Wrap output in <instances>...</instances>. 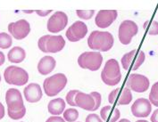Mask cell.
<instances>
[{
  "mask_svg": "<svg viewBox=\"0 0 158 122\" xmlns=\"http://www.w3.org/2000/svg\"><path fill=\"white\" fill-rule=\"evenodd\" d=\"M114 37L107 31L94 30L88 39L89 48L99 52H107L114 46Z\"/></svg>",
  "mask_w": 158,
  "mask_h": 122,
  "instance_id": "6da1fadb",
  "label": "cell"
},
{
  "mask_svg": "<svg viewBox=\"0 0 158 122\" xmlns=\"http://www.w3.org/2000/svg\"><path fill=\"white\" fill-rule=\"evenodd\" d=\"M67 85V77L64 73H56L47 78L43 83L45 94L50 96H56L64 89Z\"/></svg>",
  "mask_w": 158,
  "mask_h": 122,
  "instance_id": "7a4b0ae2",
  "label": "cell"
},
{
  "mask_svg": "<svg viewBox=\"0 0 158 122\" xmlns=\"http://www.w3.org/2000/svg\"><path fill=\"white\" fill-rule=\"evenodd\" d=\"M101 79L107 86H115L122 79V73L119 63L115 59H110L101 72Z\"/></svg>",
  "mask_w": 158,
  "mask_h": 122,
  "instance_id": "3957f363",
  "label": "cell"
},
{
  "mask_svg": "<svg viewBox=\"0 0 158 122\" xmlns=\"http://www.w3.org/2000/svg\"><path fill=\"white\" fill-rule=\"evenodd\" d=\"M4 78L9 85H15L20 87L28 83L29 74L23 68L12 65L5 70Z\"/></svg>",
  "mask_w": 158,
  "mask_h": 122,
  "instance_id": "277c9868",
  "label": "cell"
},
{
  "mask_svg": "<svg viewBox=\"0 0 158 122\" xmlns=\"http://www.w3.org/2000/svg\"><path fill=\"white\" fill-rule=\"evenodd\" d=\"M103 63V56L99 52H85L78 58V64L81 68L96 71L99 70Z\"/></svg>",
  "mask_w": 158,
  "mask_h": 122,
  "instance_id": "5b68a950",
  "label": "cell"
},
{
  "mask_svg": "<svg viewBox=\"0 0 158 122\" xmlns=\"http://www.w3.org/2000/svg\"><path fill=\"white\" fill-rule=\"evenodd\" d=\"M146 55L142 50L134 49L125 54L122 58V64L125 71H137L144 63Z\"/></svg>",
  "mask_w": 158,
  "mask_h": 122,
  "instance_id": "8992f818",
  "label": "cell"
},
{
  "mask_svg": "<svg viewBox=\"0 0 158 122\" xmlns=\"http://www.w3.org/2000/svg\"><path fill=\"white\" fill-rule=\"evenodd\" d=\"M139 28L136 22L130 20L123 21L119 27V39L123 45H129L134 36L137 35Z\"/></svg>",
  "mask_w": 158,
  "mask_h": 122,
  "instance_id": "52a82bcc",
  "label": "cell"
},
{
  "mask_svg": "<svg viewBox=\"0 0 158 122\" xmlns=\"http://www.w3.org/2000/svg\"><path fill=\"white\" fill-rule=\"evenodd\" d=\"M6 103L7 104V112H20L25 109L23 96L15 88H10L6 91Z\"/></svg>",
  "mask_w": 158,
  "mask_h": 122,
  "instance_id": "ba28073f",
  "label": "cell"
},
{
  "mask_svg": "<svg viewBox=\"0 0 158 122\" xmlns=\"http://www.w3.org/2000/svg\"><path fill=\"white\" fill-rule=\"evenodd\" d=\"M149 79L141 74H131L126 81V87L136 93H143L149 88Z\"/></svg>",
  "mask_w": 158,
  "mask_h": 122,
  "instance_id": "9c48e42d",
  "label": "cell"
},
{
  "mask_svg": "<svg viewBox=\"0 0 158 122\" xmlns=\"http://www.w3.org/2000/svg\"><path fill=\"white\" fill-rule=\"evenodd\" d=\"M68 24V16L64 12H56L48 21V30L51 33H58L64 30Z\"/></svg>",
  "mask_w": 158,
  "mask_h": 122,
  "instance_id": "30bf717a",
  "label": "cell"
},
{
  "mask_svg": "<svg viewBox=\"0 0 158 122\" xmlns=\"http://www.w3.org/2000/svg\"><path fill=\"white\" fill-rule=\"evenodd\" d=\"M8 31L15 39L22 40L31 32V25L26 20H19L8 25Z\"/></svg>",
  "mask_w": 158,
  "mask_h": 122,
  "instance_id": "8fae6325",
  "label": "cell"
},
{
  "mask_svg": "<svg viewBox=\"0 0 158 122\" xmlns=\"http://www.w3.org/2000/svg\"><path fill=\"white\" fill-rule=\"evenodd\" d=\"M88 33V27L83 22H75L66 30V38L71 42H77L84 39Z\"/></svg>",
  "mask_w": 158,
  "mask_h": 122,
  "instance_id": "7c38bea8",
  "label": "cell"
},
{
  "mask_svg": "<svg viewBox=\"0 0 158 122\" xmlns=\"http://www.w3.org/2000/svg\"><path fill=\"white\" fill-rule=\"evenodd\" d=\"M151 111V103L146 98L137 99L131 106V112L137 118H147L150 115Z\"/></svg>",
  "mask_w": 158,
  "mask_h": 122,
  "instance_id": "4fadbf2b",
  "label": "cell"
},
{
  "mask_svg": "<svg viewBox=\"0 0 158 122\" xmlns=\"http://www.w3.org/2000/svg\"><path fill=\"white\" fill-rule=\"evenodd\" d=\"M117 15L116 10H101L95 18V22L98 28L106 29L116 20Z\"/></svg>",
  "mask_w": 158,
  "mask_h": 122,
  "instance_id": "5bb4252c",
  "label": "cell"
},
{
  "mask_svg": "<svg viewBox=\"0 0 158 122\" xmlns=\"http://www.w3.org/2000/svg\"><path fill=\"white\" fill-rule=\"evenodd\" d=\"M45 36H46V53L56 54L62 51L65 47V40L61 35L58 36L45 35Z\"/></svg>",
  "mask_w": 158,
  "mask_h": 122,
  "instance_id": "9a60e30c",
  "label": "cell"
},
{
  "mask_svg": "<svg viewBox=\"0 0 158 122\" xmlns=\"http://www.w3.org/2000/svg\"><path fill=\"white\" fill-rule=\"evenodd\" d=\"M25 99L29 103H37L42 98V90L40 86L36 83L29 84L23 90Z\"/></svg>",
  "mask_w": 158,
  "mask_h": 122,
  "instance_id": "2e32d148",
  "label": "cell"
},
{
  "mask_svg": "<svg viewBox=\"0 0 158 122\" xmlns=\"http://www.w3.org/2000/svg\"><path fill=\"white\" fill-rule=\"evenodd\" d=\"M76 105L83 110L93 112L95 108V100L90 94H85L83 92H79L75 97Z\"/></svg>",
  "mask_w": 158,
  "mask_h": 122,
  "instance_id": "e0dca14e",
  "label": "cell"
},
{
  "mask_svg": "<svg viewBox=\"0 0 158 122\" xmlns=\"http://www.w3.org/2000/svg\"><path fill=\"white\" fill-rule=\"evenodd\" d=\"M56 65V62L54 57L47 55L40 59L38 63V71L41 75H48L51 73Z\"/></svg>",
  "mask_w": 158,
  "mask_h": 122,
  "instance_id": "ac0fdd59",
  "label": "cell"
},
{
  "mask_svg": "<svg viewBox=\"0 0 158 122\" xmlns=\"http://www.w3.org/2000/svg\"><path fill=\"white\" fill-rule=\"evenodd\" d=\"M100 115L104 121L116 122L121 117V112L117 108H114L113 106L107 105L101 109Z\"/></svg>",
  "mask_w": 158,
  "mask_h": 122,
  "instance_id": "d6986e66",
  "label": "cell"
},
{
  "mask_svg": "<svg viewBox=\"0 0 158 122\" xmlns=\"http://www.w3.org/2000/svg\"><path fill=\"white\" fill-rule=\"evenodd\" d=\"M48 109L49 113L55 116H58L60 114L64 113L65 109V101L63 98H56L51 100L48 103Z\"/></svg>",
  "mask_w": 158,
  "mask_h": 122,
  "instance_id": "ffe728a7",
  "label": "cell"
},
{
  "mask_svg": "<svg viewBox=\"0 0 158 122\" xmlns=\"http://www.w3.org/2000/svg\"><path fill=\"white\" fill-rule=\"evenodd\" d=\"M8 61L12 63H20L24 61L26 57L25 50L20 47H15L8 52Z\"/></svg>",
  "mask_w": 158,
  "mask_h": 122,
  "instance_id": "44dd1931",
  "label": "cell"
},
{
  "mask_svg": "<svg viewBox=\"0 0 158 122\" xmlns=\"http://www.w3.org/2000/svg\"><path fill=\"white\" fill-rule=\"evenodd\" d=\"M132 101V94L129 87H125L123 91H120L117 98V104L119 105H127Z\"/></svg>",
  "mask_w": 158,
  "mask_h": 122,
  "instance_id": "7402d4cb",
  "label": "cell"
},
{
  "mask_svg": "<svg viewBox=\"0 0 158 122\" xmlns=\"http://www.w3.org/2000/svg\"><path fill=\"white\" fill-rule=\"evenodd\" d=\"M144 28L150 36L158 35V22L156 21H147L144 23Z\"/></svg>",
  "mask_w": 158,
  "mask_h": 122,
  "instance_id": "603a6c76",
  "label": "cell"
},
{
  "mask_svg": "<svg viewBox=\"0 0 158 122\" xmlns=\"http://www.w3.org/2000/svg\"><path fill=\"white\" fill-rule=\"evenodd\" d=\"M13 44L12 37L6 32H0V48L7 49Z\"/></svg>",
  "mask_w": 158,
  "mask_h": 122,
  "instance_id": "cb8c5ba5",
  "label": "cell"
},
{
  "mask_svg": "<svg viewBox=\"0 0 158 122\" xmlns=\"http://www.w3.org/2000/svg\"><path fill=\"white\" fill-rule=\"evenodd\" d=\"M79 118V112L73 109H67L65 112H64V119L65 120V121L68 122H75Z\"/></svg>",
  "mask_w": 158,
  "mask_h": 122,
  "instance_id": "d4e9b609",
  "label": "cell"
},
{
  "mask_svg": "<svg viewBox=\"0 0 158 122\" xmlns=\"http://www.w3.org/2000/svg\"><path fill=\"white\" fill-rule=\"evenodd\" d=\"M149 102L151 104L158 107V82H156L152 87L149 94Z\"/></svg>",
  "mask_w": 158,
  "mask_h": 122,
  "instance_id": "484cf974",
  "label": "cell"
},
{
  "mask_svg": "<svg viewBox=\"0 0 158 122\" xmlns=\"http://www.w3.org/2000/svg\"><path fill=\"white\" fill-rule=\"evenodd\" d=\"M95 11L94 10H77L76 14L81 19L83 20H89L94 15Z\"/></svg>",
  "mask_w": 158,
  "mask_h": 122,
  "instance_id": "4316f807",
  "label": "cell"
},
{
  "mask_svg": "<svg viewBox=\"0 0 158 122\" xmlns=\"http://www.w3.org/2000/svg\"><path fill=\"white\" fill-rule=\"evenodd\" d=\"M80 91L79 90H71L68 92V94L66 95V103L71 106H77L76 105V103H75V97H76V95L79 93Z\"/></svg>",
  "mask_w": 158,
  "mask_h": 122,
  "instance_id": "83f0119b",
  "label": "cell"
},
{
  "mask_svg": "<svg viewBox=\"0 0 158 122\" xmlns=\"http://www.w3.org/2000/svg\"><path fill=\"white\" fill-rule=\"evenodd\" d=\"M8 116L12 120H21L26 114V108L20 112H7Z\"/></svg>",
  "mask_w": 158,
  "mask_h": 122,
  "instance_id": "f1b7e54d",
  "label": "cell"
},
{
  "mask_svg": "<svg viewBox=\"0 0 158 122\" xmlns=\"http://www.w3.org/2000/svg\"><path fill=\"white\" fill-rule=\"evenodd\" d=\"M121 91V88L120 87H117L114 90H113L108 96V102L111 104H114L117 103V98H118V96H119V93Z\"/></svg>",
  "mask_w": 158,
  "mask_h": 122,
  "instance_id": "f546056e",
  "label": "cell"
},
{
  "mask_svg": "<svg viewBox=\"0 0 158 122\" xmlns=\"http://www.w3.org/2000/svg\"><path fill=\"white\" fill-rule=\"evenodd\" d=\"M90 95L92 96V97L94 98V100H95V104H96V105H95V108H94V111L93 112H95V111H97L98 108L100 107V104H101V102H102V96H101V94L98 93V92H96V91H93L90 93Z\"/></svg>",
  "mask_w": 158,
  "mask_h": 122,
  "instance_id": "4dcf8cb0",
  "label": "cell"
},
{
  "mask_svg": "<svg viewBox=\"0 0 158 122\" xmlns=\"http://www.w3.org/2000/svg\"><path fill=\"white\" fill-rule=\"evenodd\" d=\"M86 122H104L98 115L95 113H91L87 116L86 118Z\"/></svg>",
  "mask_w": 158,
  "mask_h": 122,
  "instance_id": "1f68e13d",
  "label": "cell"
},
{
  "mask_svg": "<svg viewBox=\"0 0 158 122\" xmlns=\"http://www.w3.org/2000/svg\"><path fill=\"white\" fill-rule=\"evenodd\" d=\"M46 122H65V120L59 116H53V117H50L49 119H48Z\"/></svg>",
  "mask_w": 158,
  "mask_h": 122,
  "instance_id": "d6a6232c",
  "label": "cell"
},
{
  "mask_svg": "<svg viewBox=\"0 0 158 122\" xmlns=\"http://www.w3.org/2000/svg\"><path fill=\"white\" fill-rule=\"evenodd\" d=\"M51 12H52L51 10H47V11L37 10V11H36L37 14H38V15H40V16H42V17H45V16H47V15H48V14H49Z\"/></svg>",
  "mask_w": 158,
  "mask_h": 122,
  "instance_id": "836d02e7",
  "label": "cell"
},
{
  "mask_svg": "<svg viewBox=\"0 0 158 122\" xmlns=\"http://www.w3.org/2000/svg\"><path fill=\"white\" fill-rule=\"evenodd\" d=\"M151 121L152 122H158V109L157 110H156L153 114H152V116H151Z\"/></svg>",
  "mask_w": 158,
  "mask_h": 122,
  "instance_id": "e575fe53",
  "label": "cell"
},
{
  "mask_svg": "<svg viewBox=\"0 0 158 122\" xmlns=\"http://www.w3.org/2000/svg\"><path fill=\"white\" fill-rule=\"evenodd\" d=\"M5 117V107L0 102V120H2Z\"/></svg>",
  "mask_w": 158,
  "mask_h": 122,
  "instance_id": "d590c367",
  "label": "cell"
},
{
  "mask_svg": "<svg viewBox=\"0 0 158 122\" xmlns=\"http://www.w3.org/2000/svg\"><path fill=\"white\" fill-rule=\"evenodd\" d=\"M5 60H6V57H5V55L0 51V66L3 65L4 63H5Z\"/></svg>",
  "mask_w": 158,
  "mask_h": 122,
  "instance_id": "8d00e7d4",
  "label": "cell"
},
{
  "mask_svg": "<svg viewBox=\"0 0 158 122\" xmlns=\"http://www.w3.org/2000/svg\"><path fill=\"white\" fill-rule=\"evenodd\" d=\"M119 122H131L129 120H127V119H123V120H120V121Z\"/></svg>",
  "mask_w": 158,
  "mask_h": 122,
  "instance_id": "74e56055",
  "label": "cell"
},
{
  "mask_svg": "<svg viewBox=\"0 0 158 122\" xmlns=\"http://www.w3.org/2000/svg\"><path fill=\"white\" fill-rule=\"evenodd\" d=\"M136 122H148V120H137Z\"/></svg>",
  "mask_w": 158,
  "mask_h": 122,
  "instance_id": "f35d334b",
  "label": "cell"
},
{
  "mask_svg": "<svg viewBox=\"0 0 158 122\" xmlns=\"http://www.w3.org/2000/svg\"><path fill=\"white\" fill-rule=\"evenodd\" d=\"M0 82H1V75H0Z\"/></svg>",
  "mask_w": 158,
  "mask_h": 122,
  "instance_id": "ab89813d",
  "label": "cell"
}]
</instances>
